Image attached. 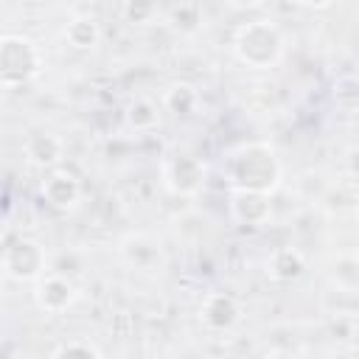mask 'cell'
Masks as SVG:
<instances>
[{"instance_id": "24", "label": "cell", "mask_w": 359, "mask_h": 359, "mask_svg": "<svg viewBox=\"0 0 359 359\" xmlns=\"http://www.w3.org/2000/svg\"><path fill=\"white\" fill-rule=\"evenodd\" d=\"M356 261H359V252H356Z\"/></svg>"}, {"instance_id": "17", "label": "cell", "mask_w": 359, "mask_h": 359, "mask_svg": "<svg viewBox=\"0 0 359 359\" xmlns=\"http://www.w3.org/2000/svg\"><path fill=\"white\" fill-rule=\"evenodd\" d=\"M53 356H84V359H98L101 356V348L98 345H93L90 339H84V337H73V339H67V342H62V345H56L53 351H50Z\"/></svg>"}, {"instance_id": "7", "label": "cell", "mask_w": 359, "mask_h": 359, "mask_svg": "<svg viewBox=\"0 0 359 359\" xmlns=\"http://www.w3.org/2000/svg\"><path fill=\"white\" fill-rule=\"evenodd\" d=\"M39 194H42V199H45L53 210H70V208H76L79 199H81V182H79V177H76L73 171L53 165V168L45 174L42 185H39Z\"/></svg>"}, {"instance_id": "19", "label": "cell", "mask_w": 359, "mask_h": 359, "mask_svg": "<svg viewBox=\"0 0 359 359\" xmlns=\"http://www.w3.org/2000/svg\"><path fill=\"white\" fill-rule=\"evenodd\" d=\"M334 98L342 107H356L359 104V76H342V79H337Z\"/></svg>"}, {"instance_id": "3", "label": "cell", "mask_w": 359, "mask_h": 359, "mask_svg": "<svg viewBox=\"0 0 359 359\" xmlns=\"http://www.w3.org/2000/svg\"><path fill=\"white\" fill-rule=\"evenodd\" d=\"M42 67V56L28 36L6 34L0 42V79L6 87L28 84Z\"/></svg>"}, {"instance_id": "1", "label": "cell", "mask_w": 359, "mask_h": 359, "mask_svg": "<svg viewBox=\"0 0 359 359\" xmlns=\"http://www.w3.org/2000/svg\"><path fill=\"white\" fill-rule=\"evenodd\" d=\"M222 171L230 188L272 194L280 185V160L269 143H258V140L230 149Z\"/></svg>"}, {"instance_id": "6", "label": "cell", "mask_w": 359, "mask_h": 359, "mask_svg": "<svg viewBox=\"0 0 359 359\" xmlns=\"http://www.w3.org/2000/svg\"><path fill=\"white\" fill-rule=\"evenodd\" d=\"M230 219L241 227H264L272 219V194L233 188L230 194Z\"/></svg>"}, {"instance_id": "9", "label": "cell", "mask_w": 359, "mask_h": 359, "mask_svg": "<svg viewBox=\"0 0 359 359\" xmlns=\"http://www.w3.org/2000/svg\"><path fill=\"white\" fill-rule=\"evenodd\" d=\"M34 300L36 306L45 311V314H62L73 306L76 300V286L73 280H67L65 275L59 272H45L39 280H36V289H34Z\"/></svg>"}, {"instance_id": "14", "label": "cell", "mask_w": 359, "mask_h": 359, "mask_svg": "<svg viewBox=\"0 0 359 359\" xmlns=\"http://www.w3.org/2000/svg\"><path fill=\"white\" fill-rule=\"evenodd\" d=\"M163 104H165V109L174 112V115H191V112L196 109V104H199V93H196L191 84L180 81V84H171V87L165 90Z\"/></svg>"}, {"instance_id": "2", "label": "cell", "mask_w": 359, "mask_h": 359, "mask_svg": "<svg viewBox=\"0 0 359 359\" xmlns=\"http://www.w3.org/2000/svg\"><path fill=\"white\" fill-rule=\"evenodd\" d=\"M233 53L247 67H255V70L275 67L283 56V34L269 20L241 22L233 34Z\"/></svg>"}, {"instance_id": "15", "label": "cell", "mask_w": 359, "mask_h": 359, "mask_svg": "<svg viewBox=\"0 0 359 359\" xmlns=\"http://www.w3.org/2000/svg\"><path fill=\"white\" fill-rule=\"evenodd\" d=\"M126 121H129V126L132 129H137V132H146V129H151L154 123H157V107L149 101V98H132L129 104H126Z\"/></svg>"}, {"instance_id": "18", "label": "cell", "mask_w": 359, "mask_h": 359, "mask_svg": "<svg viewBox=\"0 0 359 359\" xmlns=\"http://www.w3.org/2000/svg\"><path fill=\"white\" fill-rule=\"evenodd\" d=\"M154 14H157V0H126L123 3V17L135 25L151 22Z\"/></svg>"}, {"instance_id": "23", "label": "cell", "mask_w": 359, "mask_h": 359, "mask_svg": "<svg viewBox=\"0 0 359 359\" xmlns=\"http://www.w3.org/2000/svg\"><path fill=\"white\" fill-rule=\"evenodd\" d=\"M300 3L309 6V8H317V11H320V8H328L334 0H300Z\"/></svg>"}, {"instance_id": "11", "label": "cell", "mask_w": 359, "mask_h": 359, "mask_svg": "<svg viewBox=\"0 0 359 359\" xmlns=\"http://www.w3.org/2000/svg\"><path fill=\"white\" fill-rule=\"evenodd\" d=\"M121 255H123V261L129 264V266H135V269H146V272H151V269H157L160 266V261H163V255H160V244L157 241H151L149 236H129L123 244H121Z\"/></svg>"}, {"instance_id": "12", "label": "cell", "mask_w": 359, "mask_h": 359, "mask_svg": "<svg viewBox=\"0 0 359 359\" xmlns=\"http://www.w3.org/2000/svg\"><path fill=\"white\" fill-rule=\"evenodd\" d=\"M22 151H25V157H28L34 165L53 168V165L59 163V157H62V140H59L56 135H50V132H36V135H31V137L25 140Z\"/></svg>"}, {"instance_id": "16", "label": "cell", "mask_w": 359, "mask_h": 359, "mask_svg": "<svg viewBox=\"0 0 359 359\" xmlns=\"http://www.w3.org/2000/svg\"><path fill=\"white\" fill-rule=\"evenodd\" d=\"M331 205L334 208H353V205H359V180L356 177H342L337 185H334V191H331Z\"/></svg>"}, {"instance_id": "8", "label": "cell", "mask_w": 359, "mask_h": 359, "mask_svg": "<svg viewBox=\"0 0 359 359\" xmlns=\"http://www.w3.org/2000/svg\"><path fill=\"white\" fill-rule=\"evenodd\" d=\"M199 320L208 331H230L241 320V303L230 292H208L199 306Z\"/></svg>"}, {"instance_id": "5", "label": "cell", "mask_w": 359, "mask_h": 359, "mask_svg": "<svg viewBox=\"0 0 359 359\" xmlns=\"http://www.w3.org/2000/svg\"><path fill=\"white\" fill-rule=\"evenodd\" d=\"M163 182L177 196H194L205 185V165L194 154H174L163 163Z\"/></svg>"}, {"instance_id": "22", "label": "cell", "mask_w": 359, "mask_h": 359, "mask_svg": "<svg viewBox=\"0 0 359 359\" xmlns=\"http://www.w3.org/2000/svg\"><path fill=\"white\" fill-rule=\"evenodd\" d=\"M233 8H255L261 0H227Z\"/></svg>"}, {"instance_id": "20", "label": "cell", "mask_w": 359, "mask_h": 359, "mask_svg": "<svg viewBox=\"0 0 359 359\" xmlns=\"http://www.w3.org/2000/svg\"><path fill=\"white\" fill-rule=\"evenodd\" d=\"M171 22H174V28H180V31H194V28L202 22V17H199V8H196L194 3H180V6L171 11Z\"/></svg>"}, {"instance_id": "10", "label": "cell", "mask_w": 359, "mask_h": 359, "mask_svg": "<svg viewBox=\"0 0 359 359\" xmlns=\"http://www.w3.org/2000/svg\"><path fill=\"white\" fill-rule=\"evenodd\" d=\"M266 275L275 283H294L306 275V255L297 247H278L266 258Z\"/></svg>"}, {"instance_id": "21", "label": "cell", "mask_w": 359, "mask_h": 359, "mask_svg": "<svg viewBox=\"0 0 359 359\" xmlns=\"http://www.w3.org/2000/svg\"><path fill=\"white\" fill-rule=\"evenodd\" d=\"M345 168H348V174H351V177H356V180H359V149H351V151H348Z\"/></svg>"}, {"instance_id": "4", "label": "cell", "mask_w": 359, "mask_h": 359, "mask_svg": "<svg viewBox=\"0 0 359 359\" xmlns=\"http://www.w3.org/2000/svg\"><path fill=\"white\" fill-rule=\"evenodd\" d=\"M3 275L11 280H39L45 275V250L34 238L8 241L3 250Z\"/></svg>"}, {"instance_id": "13", "label": "cell", "mask_w": 359, "mask_h": 359, "mask_svg": "<svg viewBox=\"0 0 359 359\" xmlns=\"http://www.w3.org/2000/svg\"><path fill=\"white\" fill-rule=\"evenodd\" d=\"M65 39L70 48L76 50H93L98 42H101V25L95 17L90 14H81V17H73L65 28Z\"/></svg>"}]
</instances>
